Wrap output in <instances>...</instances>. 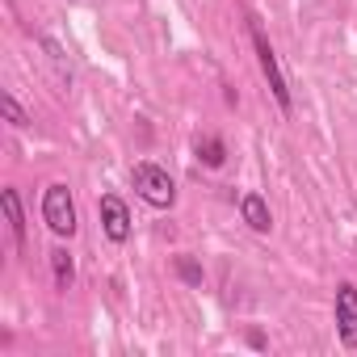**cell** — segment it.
I'll return each instance as SVG.
<instances>
[{
    "label": "cell",
    "instance_id": "cell-1",
    "mask_svg": "<svg viewBox=\"0 0 357 357\" xmlns=\"http://www.w3.org/2000/svg\"><path fill=\"white\" fill-rule=\"evenodd\" d=\"M130 181H135L139 198H143L147 206H155V211H168V206L176 202V185H172V176H168L160 164H151V160H139V164L130 168Z\"/></svg>",
    "mask_w": 357,
    "mask_h": 357
},
{
    "label": "cell",
    "instance_id": "cell-2",
    "mask_svg": "<svg viewBox=\"0 0 357 357\" xmlns=\"http://www.w3.org/2000/svg\"><path fill=\"white\" fill-rule=\"evenodd\" d=\"M43 223L55 231V236H76V202H72V190L63 185V181H55V185H47V194H43Z\"/></svg>",
    "mask_w": 357,
    "mask_h": 357
},
{
    "label": "cell",
    "instance_id": "cell-3",
    "mask_svg": "<svg viewBox=\"0 0 357 357\" xmlns=\"http://www.w3.org/2000/svg\"><path fill=\"white\" fill-rule=\"evenodd\" d=\"M248 34H252V47H257V63H261V72H265V80H269V93H273V101H278V105L290 114L294 97H290V84H286V76H282V68H278V55H273V47H269L265 30L252 22V26H248Z\"/></svg>",
    "mask_w": 357,
    "mask_h": 357
},
{
    "label": "cell",
    "instance_id": "cell-4",
    "mask_svg": "<svg viewBox=\"0 0 357 357\" xmlns=\"http://www.w3.org/2000/svg\"><path fill=\"white\" fill-rule=\"evenodd\" d=\"M336 336L344 349H357V286L353 282L336 286Z\"/></svg>",
    "mask_w": 357,
    "mask_h": 357
},
{
    "label": "cell",
    "instance_id": "cell-5",
    "mask_svg": "<svg viewBox=\"0 0 357 357\" xmlns=\"http://www.w3.org/2000/svg\"><path fill=\"white\" fill-rule=\"evenodd\" d=\"M101 227H105V236L114 244H126L130 240V211H126V202L118 194H105L101 198Z\"/></svg>",
    "mask_w": 357,
    "mask_h": 357
},
{
    "label": "cell",
    "instance_id": "cell-6",
    "mask_svg": "<svg viewBox=\"0 0 357 357\" xmlns=\"http://www.w3.org/2000/svg\"><path fill=\"white\" fill-rule=\"evenodd\" d=\"M240 215H244V223H248L252 231H261V236H265V231L273 227V215H269V202H265L261 194H244V198H240Z\"/></svg>",
    "mask_w": 357,
    "mask_h": 357
},
{
    "label": "cell",
    "instance_id": "cell-7",
    "mask_svg": "<svg viewBox=\"0 0 357 357\" xmlns=\"http://www.w3.org/2000/svg\"><path fill=\"white\" fill-rule=\"evenodd\" d=\"M0 202H5V219H9L13 244L26 248V215H22V198H17V190H5V194H0Z\"/></svg>",
    "mask_w": 357,
    "mask_h": 357
},
{
    "label": "cell",
    "instance_id": "cell-8",
    "mask_svg": "<svg viewBox=\"0 0 357 357\" xmlns=\"http://www.w3.org/2000/svg\"><path fill=\"white\" fill-rule=\"evenodd\" d=\"M194 151H198V160H202L206 168H223V160H227V147H223L219 135H198Z\"/></svg>",
    "mask_w": 357,
    "mask_h": 357
},
{
    "label": "cell",
    "instance_id": "cell-9",
    "mask_svg": "<svg viewBox=\"0 0 357 357\" xmlns=\"http://www.w3.org/2000/svg\"><path fill=\"white\" fill-rule=\"evenodd\" d=\"M51 273H55V286H59V290H72L76 265H72V252H68V248H51Z\"/></svg>",
    "mask_w": 357,
    "mask_h": 357
},
{
    "label": "cell",
    "instance_id": "cell-10",
    "mask_svg": "<svg viewBox=\"0 0 357 357\" xmlns=\"http://www.w3.org/2000/svg\"><path fill=\"white\" fill-rule=\"evenodd\" d=\"M0 109H5V118H9L13 126H30V114L22 109V101H17L13 93H0Z\"/></svg>",
    "mask_w": 357,
    "mask_h": 357
},
{
    "label": "cell",
    "instance_id": "cell-11",
    "mask_svg": "<svg viewBox=\"0 0 357 357\" xmlns=\"http://www.w3.org/2000/svg\"><path fill=\"white\" fill-rule=\"evenodd\" d=\"M176 273H181V282H190V286H202V269L190 257H176Z\"/></svg>",
    "mask_w": 357,
    "mask_h": 357
}]
</instances>
